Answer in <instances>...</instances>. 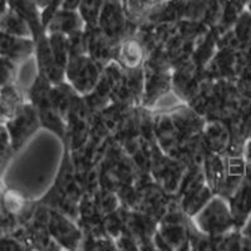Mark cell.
Here are the masks:
<instances>
[{"label":"cell","mask_w":251,"mask_h":251,"mask_svg":"<svg viewBox=\"0 0 251 251\" xmlns=\"http://www.w3.org/2000/svg\"><path fill=\"white\" fill-rule=\"evenodd\" d=\"M206 120L186 103L153 111V132L157 145L171 156L178 146L201 134Z\"/></svg>","instance_id":"6da1fadb"},{"label":"cell","mask_w":251,"mask_h":251,"mask_svg":"<svg viewBox=\"0 0 251 251\" xmlns=\"http://www.w3.org/2000/svg\"><path fill=\"white\" fill-rule=\"evenodd\" d=\"M244 102L234 80L206 79L187 103L206 121H227Z\"/></svg>","instance_id":"7a4b0ae2"},{"label":"cell","mask_w":251,"mask_h":251,"mask_svg":"<svg viewBox=\"0 0 251 251\" xmlns=\"http://www.w3.org/2000/svg\"><path fill=\"white\" fill-rule=\"evenodd\" d=\"M63 146H64L63 158L54 181H53V185L39 200H37V202L57 210L77 221L78 205L83 196V190L75 176L69 145L67 142H63Z\"/></svg>","instance_id":"3957f363"},{"label":"cell","mask_w":251,"mask_h":251,"mask_svg":"<svg viewBox=\"0 0 251 251\" xmlns=\"http://www.w3.org/2000/svg\"><path fill=\"white\" fill-rule=\"evenodd\" d=\"M100 187L118 190L137 182L138 172L132 157L118 143L109 141L102 160L98 163Z\"/></svg>","instance_id":"277c9868"},{"label":"cell","mask_w":251,"mask_h":251,"mask_svg":"<svg viewBox=\"0 0 251 251\" xmlns=\"http://www.w3.org/2000/svg\"><path fill=\"white\" fill-rule=\"evenodd\" d=\"M51 86L53 84L46 75L37 72L30 86L25 88L26 100L37 109L40 126L47 131L54 133L63 142L67 136V125L51 102Z\"/></svg>","instance_id":"5b68a950"},{"label":"cell","mask_w":251,"mask_h":251,"mask_svg":"<svg viewBox=\"0 0 251 251\" xmlns=\"http://www.w3.org/2000/svg\"><path fill=\"white\" fill-rule=\"evenodd\" d=\"M214 194L206 182L202 166L187 167L180 187L175 197L180 203L182 211L188 217H194L201 208L211 200Z\"/></svg>","instance_id":"8992f818"},{"label":"cell","mask_w":251,"mask_h":251,"mask_svg":"<svg viewBox=\"0 0 251 251\" xmlns=\"http://www.w3.org/2000/svg\"><path fill=\"white\" fill-rule=\"evenodd\" d=\"M191 220L201 232L210 236H220L236 228L227 200L219 195H214Z\"/></svg>","instance_id":"52a82bcc"},{"label":"cell","mask_w":251,"mask_h":251,"mask_svg":"<svg viewBox=\"0 0 251 251\" xmlns=\"http://www.w3.org/2000/svg\"><path fill=\"white\" fill-rule=\"evenodd\" d=\"M174 196L166 192L151 175L141 176L136 182V200L131 210L143 212L160 223Z\"/></svg>","instance_id":"ba28073f"},{"label":"cell","mask_w":251,"mask_h":251,"mask_svg":"<svg viewBox=\"0 0 251 251\" xmlns=\"http://www.w3.org/2000/svg\"><path fill=\"white\" fill-rule=\"evenodd\" d=\"M138 24L128 19L126 13L125 3L116 0H106L100 12L98 28L116 47L123 40L133 37Z\"/></svg>","instance_id":"9c48e42d"},{"label":"cell","mask_w":251,"mask_h":251,"mask_svg":"<svg viewBox=\"0 0 251 251\" xmlns=\"http://www.w3.org/2000/svg\"><path fill=\"white\" fill-rule=\"evenodd\" d=\"M186 169L187 167L181 161L165 153L157 142L154 143L152 150L151 176L166 192L176 195Z\"/></svg>","instance_id":"30bf717a"},{"label":"cell","mask_w":251,"mask_h":251,"mask_svg":"<svg viewBox=\"0 0 251 251\" xmlns=\"http://www.w3.org/2000/svg\"><path fill=\"white\" fill-rule=\"evenodd\" d=\"M46 225L49 234L62 250H79L83 231L77 221L57 210L47 207Z\"/></svg>","instance_id":"8fae6325"},{"label":"cell","mask_w":251,"mask_h":251,"mask_svg":"<svg viewBox=\"0 0 251 251\" xmlns=\"http://www.w3.org/2000/svg\"><path fill=\"white\" fill-rule=\"evenodd\" d=\"M102 69L88 54L69 58L66 67V80L80 96H86L98 83Z\"/></svg>","instance_id":"7c38bea8"},{"label":"cell","mask_w":251,"mask_h":251,"mask_svg":"<svg viewBox=\"0 0 251 251\" xmlns=\"http://www.w3.org/2000/svg\"><path fill=\"white\" fill-rule=\"evenodd\" d=\"M4 127L9 134L13 152L17 153L42 126L35 107L26 100L22 109Z\"/></svg>","instance_id":"4fadbf2b"},{"label":"cell","mask_w":251,"mask_h":251,"mask_svg":"<svg viewBox=\"0 0 251 251\" xmlns=\"http://www.w3.org/2000/svg\"><path fill=\"white\" fill-rule=\"evenodd\" d=\"M230 129V146L226 152L228 157L243 156L245 143L251 138V100L244 98L239 111L230 120L224 121Z\"/></svg>","instance_id":"5bb4252c"},{"label":"cell","mask_w":251,"mask_h":251,"mask_svg":"<svg viewBox=\"0 0 251 251\" xmlns=\"http://www.w3.org/2000/svg\"><path fill=\"white\" fill-rule=\"evenodd\" d=\"M206 79L203 68L191 60L172 71V92L181 102L187 104Z\"/></svg>","instance_id":"9a60e30c"},{"label":"cell","mask_w":251,"mask_h":251,"mask_svg":"<svg viewBox=\"0 0 251 251\" xmlns=\"http://www.w3.org/2000/svg\"><path fill=\"white\" fill-rule=\"evenodd\" d=\"M158 224L157 220L149 215L127 208L125 234L131 235L136 240L140 250H156L153 239Z\"/></svg>","instance_id":"2e32d148"},{"label":"cell","mask_w":251,"mask_h":251,"mask_svg":"<svg viewBox=\"0 0 251 251\" xmlns=\"http://www.w3.org/2000/svg\"><path fill=\"white\" fill-rule=\"evenodd\" d=\"M141 120H142V106L134 107L111 132V140L118 143L128 154L143 140Z\"/></svg>","instance_id":"e0dca14e"},{"label":"cell","mask_w":251,"mask_h":251,"mask_svg":"<svg viewBox=\"0 0 251 251\" xmlns=\"http://www.w3.org/2000/svg\"><path fill=\"white\" fill-rule=\"evenodd\" d=\"M240 67V49L219 47L214 57L203 67L208 79H236Z\"/></svg>","instance_id":"ac0fdd59"},{"label":"cell","mask_w":251,"mask_h":251,"mask_svg":"<svg viewBox=\"0 0 251 251\" xmlns=\"http://www.w3.org/2000/svg\"><path fill=\"white\" fill-rule=\"evenodd\" d=\"M227 3L228 0H185L183 19L197 20L208 28H216Z\"/></svg>","instance_id":"d6986e66"},{"label":"cell","mask_w":251,"mask_h":251,"mask_svg":"<svg viewBox=\"0 0 251 251\" xmlns=\"http://www.w3.org/2000/svg\"><path fill=\"white\" fill-rule=\"evenodd\" d=\"M34 42V60L38 73H42L43 75H46L51 84H58V83L66 80V69L62 68L55 60L47 33L37 38Z\"/></svg>","instance_id":"ffe728a7"},{"label":"cell","mask_w":251,"mask_h":251,"mask_svg":"<svg viewBox=\"0 0 251 251\" xmlns=\"http://www.w3.org/2000/svg\"><path fill=\"white\" fill-rule=\"evenodd\" d=\"M145 86L141 106L152 109L156 103L172 92V71L145 69Z\"/></svg>","instance_id":"44dd1931"},{"label":"cell","mask_w":251,"mask_h":251,"mask_svg":"<svg viewBox=\"0 0 251 251\" xmlns=\"http://www.w3.org/2000/svg\"><path fill=\"white\" fill-rule=\"evenodd\" d=\"M227 202L234 216L236 228L240 230L251 215V166L248 163L243 180L234 194L228 197Z\"/></svg>","instance_id":"7402d4cb"},{"label":"cell","mask_w":251,"mask_h":251,"mask_svg":"<svg viewBox=\"0 0 251 251\" xmlns=\"http://www.w3.org/2000/svg\"><path fill=\"white\" fill-rule=\"evenodd\" d=\"M84 35H86L87 54L102 68H104L114 59V53L117 47L104 35L98 25L84 26Z\"/></svg>","instance_id":"603a6c76"},{"label":"cell","mask_w":251,"mask_h":251,"mask_svg":"<svg viewBox=\"0 0 251 251\" xmlns=\"http://www.w3.org/2000/svg\"><path fill=\"white\" fill-rule=\"evenodd\" d=\"M35 42L33 38L17 37L0 30V55L22 64L34 58Z\"/></svg>","instance_id":"cb8c5ba5"},{"label":"cell","mask_w":251,"mask_h":251,"mask_svg":"<svg viewBox=\"0 0 251 251\" xmlns=\"http://www.w3.org/2000/svg\"><path fill=\"white\" fill-rule=\"evenodd\" d=\"M219 47H230L235 49L251 48V12L249 9H245L240 14L231 29L220 35L217 48Z\"/></svg>","instance_id":"d4e9b609"},{"label":"cell","mask_w":251,"mask_h":251,"mask_svg":"<svg viewBox=\"0 0 251 251\" xmlns=\"http://www.w3.org/2000/svg\"><path fill=\"white\" fill-rule=\"evenodd\" d=\"M206 182L214 195H220L225 185L228 170V157L208 152L202 163Z\"/></svg>","instance_id":"484cf974"},{"label":"cell","mask_w":251,"mask_h":251,"mask_svg":"<svg viewBox=\"0 0 251 251\" xmlns=\"http://www.w3.org/2000/svg\"><path fill=\"white\" fill-rule=\"evenodd\" d=\"M25 88L17 82L0 89V123L5 125L22 109L26 102Z\"/></svg>","instance_id":"4316f807"},{"label":"cell","mask_w":251,"mask_h":251,"mask_svg":"<svg viewBox=\"0 0 251 251\" xmlns=\"http://www.w3.org/2000/svg\"><path fill=\"white\" fill-rule=\"evenodd\" d=\"M202 140L210 152L226 156L230 146V129L224 121H206L202 129Z\"/></svg>","instance_id":"83f0119b"},{"label":"cell","mask_w":251,"mask_h":251,"mask_svg":"<svg viewBox=\"0 0 251 251\" xmlns=\"http://www.w3.org/2000/svg\"><path fill=\"white\" fill-rule=\"evenodd\" d=\"M185 0H161L146 15L142 23L175 24L183 19Z\"/></svg>","instance_id":"f1b7e54d"},{"label":"cell","mask_w":251,"mask_h":251,"mask_svg":"<svg viewBox=\"0 0 251 251\" xmlns=\"http://www.w3.org/2000/svg\"><path fill=\"white\" fill-rule=\"evenodd\" d=\"M196 44L197 43L194 40H190L182 35L177 34L176 26H175L174 34L165 44V49L167 51V57H169L172 69L178 68L186 63L191 62Z\"/></svg>","instance_id":"f546056e"},{"label":"cell","mask_w":251,"mask_h":251,"mask_svg":"<svg viewBox=\"0 0 251 251\" xmlns=\"http://www.w3.org/2000/svg\"><path fill=\"white\" fill-rule=\"evenodd\" d=\"M113 60L125 69L141 68L145 64L146 50L136 38L129 37L116 48Z\"/></svg>","instance_id":"4dcf8cb0"},{"label":"cell","mask_w":251,"mask_h":251,"mask_svg":"<svg viewBox=\"0 0 251 251\" xmlns=\"http://www.w3.org/2000/svg\"><path fill=\"white\" fill-rule=\"evenodd\" d=\"M50 97L54 108L60 114V117L67 121L71 112L77 107L83 96H80L67 80H63L58 84L51 86Z\"/></svg>","instance_id":"1f68e13d"},{"label":"cell","mask_w":251,"mask_h":251,"mask_svg":"<svg viewBox=\"0 0 251 251\" xmlns=\"http://www.w3.org/2000/svg\"><path fill=\"white\" fill-rule=\"evenodd\" d=\"M86 24L83 22L82 17L78 10H68V9L59 8L53 14V17L47 23L46 33H62V34L69 35L78 30L84 29Z\"/></svg>","instance_id":"d6a6232c"},{"label":"cell","mask_w":251,"mask_h":251,"mask_svg":"<svg viewBox=\"0 0 251 251\" xmlns=\"http://www.w3.org/2000/svg\"><path fill=\"white\" fill-rule=\"evenodd\" d=\"M8 4L9 8L26 20L33 33V39L35 40L46 33L42 23V10L33 0H8Z\"/></svg>","instance_id":"836d02e7"},{"label":"cell","mask_w":251,"mask_h":251,"mask_svg":"<svg viewBox=\"0 0 251 251\" xmlns=\"http://www.w3.org/2000/svg\"><path fill=\"white\" fill-rule=\"evenodd\" d=\"M220 33L216 28H211L210 30L201 38L196 44L194 55H192V62L196 66L203 67L208 63V60L214 57L217 50V42H219Z\"/></svg>","instance_id":"e575fe53"},{"label":"cell","mask_w":251,"mask_h":251,"mask_svg":"<svg viewBox=\"0 0 251 251\" xmlns=\"http://www.w3.org/2000/svg\"><path fill=\"white\" fill-rule=\"evenodd\" d=\"M0 30L17 37L33 38V33L26 20L10 8L0 15Z\"/></svg>","instance_id":"d590c367"},{"label":"cell","mask_w":251,"mask_h":251,"mask_svg":"<svg viewBox=\"0 0 251 251\" xmlns=\"http://www.w3.org/2000/svg\"><path fill=\"white\" fill-rule=\"evenodd\" d=\"M235 84L244 98L251 100V48L240 49V67Z\"/></svg>","instance_id":"8d00e7d4"},{"label":"cell","mask_w":251,"mask_h":251,"mask_svg":"<svg viewBox=\"0 0 251 251\" xmlns=\"http://www.w3.org/2000/svg\"><path fill=\"white\" fill-rule=\"evenodd\" d=\"M0 202H1V206L8 214L13 215V216L19 220L22 215L24 214V211H25L29 200L24 199L19 192L14 191V190L4 188L1 195H0Z\"/></svg>","instance_id":"74e56055"},{"label":"cell","mask_w":251,"mask_h":251,"mask_svg":"<svg viewBox=\"0 0 251 251\" xmlns=\"http://www.w3.org/2000/svg\"><path fill=\"white\" fill-rule=\"evenodd\" d=\"M48 40L55 60L62 68L66 69L69 62L68 37L62 33H48Z\"/></svg>","instance_id":"f35d334b"},{"label":"cell","mask_w":251,"mask_h":251,"mask_svg":"<svg viewBox=\"0 0 251 251\" xmlns=\"http://www.w3.org/2000/svg\"><path fill=\"white\" fill-rule=\"evenodd\" d=\"M160 1L161 0H126L125 8L127 17L133 23L140 25L150 10Z\"/></svg>","instance_id":"ab89813d"},{"label":"cell","mask_w":251,"mask_h":251,"mask_svg":"<svg viewBox=\"0 0 251 251\" xmlns=\"http://www.w3.org/2000/svg\"><path fill=\"white\" fill-rule=\"evenodd\" d=\"M104 1L106 0H82L80 1L77 10L86 25H98V20H100Z\"/></svg>","instance_id":"60d3db41"},{"label":"cell","mask_w":251,"mask_h":251,"mask_svg":"<svg viewBox=\"0 0 251 251\" xmlns=\"http://www.w3.org/2000/svg\"><path fill=\"white\" fill-rule=\"evenodd\" d=\"M93 197L96 203L102 211V214L106 216L107 214H111L114 210H117L121 206V201L118 199L117 194L108 188L100 187L96 192H93Z\"/></svg>","instance_id":"b9f144b4"},{"label":"cell","mask_w":251,"mask_h":251,"mask_svg":"<svg viewBox=\"0 0 251 251\" xmlns=\"http://www.w3.org/2000/svg\"><path fill=\"white\" fill-rule=\"evenodd\" d=\"M19 64L0 55V89L17 82Z\"/></svg>","instance_id":"7bdbcfd3"},{"label":"cell","mask_w":251,"mask_h":251,"mask_svg":"<svg viewBox=\"0 0 251 251\" xmlns=\"http://www.w3.org/2000/svg\"><path fill=\"white\" fill-rule=\"evenodd\" d=\"M67 37H68L69 58L87 54L86 35H84V29L75 31V33H72V34L67 35Z\"/></svg>","instance_id":"ee69618b"},{"label":"cell","mask_w":251,"mask_h":251,"mask_svg":"<svg viewBox=\"0 0 251 251\" xmlns=\"http://www.w3.org/2000/svg\"><path fill=\"white\" fill-rule=\"evenodd\" d=\"M13 154H14V152L12 150L9 134L6 132L5 127H3L1 131H0V175L3 172L4 167L6 166L8 161L12 158Z\"/></svg>","instance_id":"f6af8a7d"},{"label":"cell","mask_w":251,"mask_h":251,"mask_svg":"<svg viewBox=\"0 0 251 251\" xmlns=\"http://www.w3.org/2000/svg\"><path fill=\"white\" fill-rule=\"evenodd\" d=\"M0 250H25L24 245L13 234L0 236Z\"/></svg>","instance_id":"bcb514c9"},{"label":"cell","mask_w":251,"mask_h":251,"mask_svg":"<svg viewBox=\"0 0 251 251\" xmlns=\"http://www.w3.org/2000/svg\"><path fill=\"white\" fill-rule=\"evenodd\" d=\"M82 0H62L60 8L68 9V10H77Z\"/></svg>","instance_id":"7dc6e473"},{"label":"cell","mask_w":251,"mask_h":251,"mask_svg":"<svg viewBox=\"0 0 251 251\" xmlns=\"http://www.w3.org/2000/svg\"><path fill=\"white\" fill-rule=\"evenodd\" d=\"M243 157H244V160H245V162L248 163L249 166H251V138L245 143Z\"/></svg>","instance_id":"c3c4849f"},{"label":"cell","mask_w":251,"mask_h":251,"mask_svg":"<svg viewBox=\"0 0 251 251\" xmlns=\"http://www.w3.org/2000/svg\"><path fill=\"white\" fill-rule=\"evenodd\" d=\"M240 231L243 232L245 236L250 237L251 239V215L249 216V219L245 221V224L243 225V227L240 228Z\"/></svg>","instance_id":"681fc988"},{"label":"cell","mask_w":251,"mask_h":251,"mask_svg":"<svg viewBox=\"0 0 251 251\" xmlns=\"http://www.w3.org/2000/svg\"><path fill=\"white\" fill-rule=\"evenodd\" d=\"M9 8L8 0H0V15L3 14L4 12H6V9Z\"/></svg>","instance_id":"f907efd6"},{"label":"cell","mask_w":251,"mask_h":251,"mask_svg":"<svg viewBox=\"0 0 251 251\" xmlns=\"http://www.w3.org/2000/svg\"><path fill=\"white\" fill-rule=\"evenodd\" d=\"M33 1H34V3L39 6L40 10H42V6H43V0H33Z\"/></svg>","instance_id":"816d5d0a"},{"label":"cell","mask_w":251,"mask_h":251,"mask_svg":"<svg viewBox=\"0 0 251 251\" xmlns=\"http://www.w3.org/2000/svg\"><path fill=\"white\" fill-rule=\"evenodd\" d=\"M246 9H249V10H250V12H251V3L249 4V5H248V8H246Z\"/></svg>","instance_id":"f5cc1de1"},{"label":"cell","mask_w":251,"mask_h":251,"mask_svg":"<svg viewBox=\"0 0 251 251\" xmlns=\"http://www.w3.org/2000/svg\"><path fill=\"white\" fill-rule=\"evenodd\" d=\"M116 1H122V3H125L126 0H116Z\"/></svg>","instance_id":"db71d44e"}]
</instances>
